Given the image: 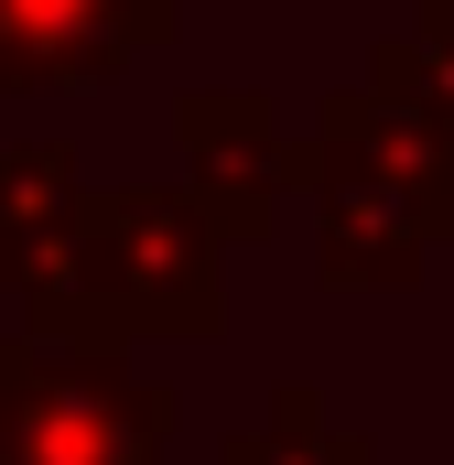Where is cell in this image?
<instances>
[{"mask_svg":"<svg viewBox=\"0 0 454 465\" xmlns=\"http://www.w3.org/2000/svg\"><path fill=\"white\" fill-rule=\"evenodd\" d=\"M217 325V228L184 184H98L54 271L22 292V336L44 347H130Z\"/></svg>","mask_w":454,"mask_h":465,"instance_id":"obj_1","label":"cell"},{"mask_svg":"<svg viewBox=\"0 0 454 465\" xmlns=\"http://www.w3.org/2000/svg\"><path fill=\"white\" fill-rule=\"evenodd\" d=\"M227 465H368V444L325 422V390L281 379V401H271V433H238V444H227Z\"/></svg>","mask_w":454,"mask_h":465,"instance_id":"obj_8","label":"cell"},{"mask_svg":"<svg viewBox=\"0 0 454 465\" xmlns=\"http://www.w3.org/2000/svg\"><path fill=\"white\" fill-rule=\"evenodd\" d=\"M184 401L109 347L0 336V465H163Z\"/></svg>","mask_w":454,"mask_h":465,"instance_id":"obj_3","label":"cell"},{"mask_svg":"<svg viewBox=\"0 0 454 465\" xmlns=\"http://www.w3.org/2000/svg\"><path fill=\"white\" fill-rule=\"evenodd\" d=\"M87 195L98 184H87V163L65 141H0V292L11 303L54 271V249L76 238Z\"/></svg>","mask_w":454,"mask_h":465,"instance_id":"obj_6","label":"cell"},{"mask_svg":"<svg viewBox=\"0 0 454 465\" xmlns=\"http://www.w3.org/2000/svg\"><path fill=\"white\" fill-rule=\"evenodd\" d=\"M184 0H0V98L109 87L130 54L173 44Z\"/></svg>","mask_w":454,"mask_h":465,"instance_id":"obj_5","label":"cell"},{"mask_svg":"<svg viewBox=\"0 0 454 465\" xmlns=\"http://www.w3.org/2000/svg\"><path fill=\"white\" fill-rule=\"evenodd\" d=\"M368 87H379L400 119H422V130L454 152V33H433V22L379 33V44H368Z\"/></svg>","mask_w":454,"mask_h":465,"instance_id":"obj_7","label":"cell"},{"mask_svg":"<svg viewBox=\"0 0 454 465\" xmlns=\"http://www.w3.org/2000/svg\"><path fill=\"white\" fill-rule=\"evenodd\" d=\"M422 22H433V33H454V0H422Z\"/></svg>","mask_w":454,"mask_h":465,"instance_id":"obj_9","label":"cell"},{"mask_svg":"<svg viewBox=\"0 0 454 465\" xmlns=\"http://www.w3.org/2000/svg\"><path fill=\"white\" fill-rule=\"evenodd\" d=\"M303 141H314V282L411 292L422 260L454 238V152L379 87H336Z\"/></svg>","mask_w":454,"mask_h":465,"instance_id":"obj_2","label":"cell"},{"mask_svg":"<svg viewBox=\"0 0 454 465\" xmlns=\"http://www.w3.org/2000/svg\"><path fill=\"white\" fill-rule=\"evenodd\" d=\"M173 141H184V195L206 206L217 249L227 238L260 249L292 195H314V141H292L260 87H195L173 109Z\"/></svg>","mask_w":454,"mask_h":465,"instance_id":"obj_4","label":"cell"}]
</instances>
